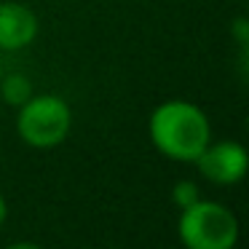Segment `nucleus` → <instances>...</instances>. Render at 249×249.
I'll return each instance as SVG.
<instances>
[{
  "mask_svg": "<svg viewBox=\"0 0 249 249\" xmlns=\"http://www.w3.org/2000/svg\"><path fill=\"white\" fill-rule=\"evenodd\" d=\"M6 217H8V204H6V198L0 196V225L6 222Z\"/></svg>",
  "mask_w": 249,
  "mask_h": 249,
  "instance_id": "9d476101",
  "label": "nucleus"
},
{
  "mask_svg": "<svg viewBox=\"0 0 249 249\" xmlns=\"http://www.w3.org/2000/svg\"><path fill=\"white\" fill-rule=\"evenodd\" d=\"M147 131L161 156L185 163H193L212 142V126L206 113L185 99H169L158 105L150 113Z\"/></svg>",
  "mask_w": 249,
  "mask_h": 249,
  "instance_id": "f257e3e1",
  "label": "nucleus"
},
{
  "mask_svg": "<svg viewBox=\"0 0 249 249\" xmlns=\"http://www.w3.org/2000/svg\"><path fill=\"white\" fill-rule=\"evenodd\" d=\"M247 147L238 142L222 140V142H209L196 158V166L209 182L214 185H236L247 174Z\"/></svg>",
  "mask_w": 249,
  "mask_h": 249,
  "instance_id": "20e7f679",
  "label": "nucleus"
},
{
  "mask_svg": "<svg viewBox=\"0 0 249 249\" xmlns=\"http://www.w3.org/2000/svg\"><path fill=\"white\" fill-rule=\"evenodd\" d=\"M6 249H43V247H40V244H33V241H17Z\"/></svg>",
  "mask_w": 249,
  "mask_h": 249,
  "instance_id": "1a4fd4ad",
  "label": "nucleus"
},
{
  "mask_svg": "<svg viewBox=\"0 0 249 249\" xmlns=\"http://www.w3.org/2000/svg\"><path fill=\"white\" fill-rule=\"evenodd\" d=\"M177 236L185 249H233L238 241V222L228 206L198 198L179 209Z\"/></svg>",
  "mask_w": 249,
  "mask_h": 249,
  "instance_id": "f03ea898",
  "label": "nucleus"
},
{
  "mask_svg": "<svg viewBox=\"0 0 249 249\" xmlns=\"http://www.w3.org/2000/svg\"><path fill=\"white\" fill-rule=\"evenodd\" d=\"M198 198H201V190H198V185H196L193 179H179V182L172 188V201L179 206V209H188V206L196 204Z\"/></svg>",
  "mask_w": 249,
  "mask_h": 249,
  "instance_id": "0eeeda50",
  "label": "nucleus"
},
{
  "mask_svg": "<svg viewBox=\"0 0 249 249\" xmlns=\"http://www.w3.org/2000/svg\"><path fill=\"white\" fill-rule=\"evenodd\" d=\"M233 35H236V40H238V46L241 49H247L249 46V19L247 17H238L236 22H233Z\"/></svg>",
  "mask_w": 249,
  "mask_h": 249,
  "instance_id": "6e6552de",
  "label": "nucleus"
},
{
  "mask_svg": "<svg viewBox=\"0 0 249 249\" xmlns=\"http://www.w3.org/2000/svg\"><path fill=\"white\" fill-rule=\"evenodd\" d=\"M33 97V83L24 75H8L3 81V99L8 105H24Z\"/></svg>",
  "mask_w": 249,
  "mask_h": 249,
  "instance_id": "423d86ee",
  "label": "nucleus"
},
{
  "mask_svg": "<svg viewBox=\"0 0 249 249\" xmlns=\"http://www.w3.org/2000/svg\"><path fill=\"white\" fill-rule=\"evenodd\" d=\"M72 129V110L56 94H35L19 105L17 131L30 147H56Z\"/></svg>",
  "mask_w": 249,
  "mask_h": 249,
  "instance_id": "7ed1b4c3",
  "label": "nucleus"
},
{
  "mask_svg": "<svg viewBox=\"0 0 249 249\" xmlns=\"http://www.w3.org/2000/svg\"><path fill=\"white\" fill-rule=\"evenodd\" d=\"M38 35V17L22 3H0V51L27 49Z\"/></svg>",
  "mask_w": 249,
  "mask_h": 249,
  "instance_id": "39448f33",
  "label": "nucleus"
}]
</instances>
